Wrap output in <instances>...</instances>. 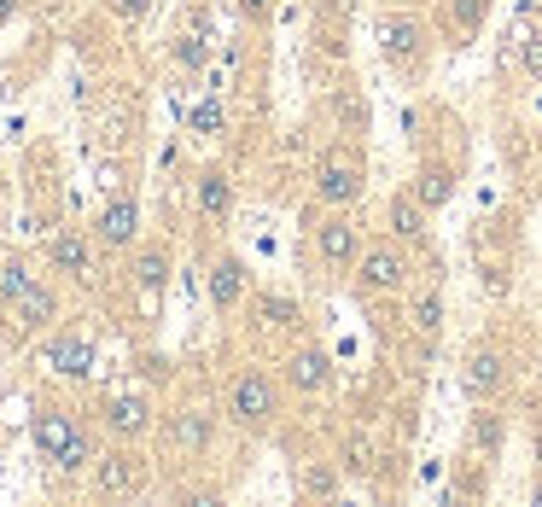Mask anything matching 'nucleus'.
Segmentation results:
<instances>
[{"label":"nucleus","mask_w":542,"mask_h":507,"mask_svg":"<svg viewBox=\"0 0 542 507\" xmlns=\"http://www.w3.org/2000/svg\"><path fill=\"white\" fill-rule=\"evenodd\" d=\"M449 193H455V175L443 164H426L420 175H414V199L426 204V210H438V204H449Z\"/></svg>","instance_id":"aec40b11"},{"label":"nucleus","mask_w":542,"mask_h":507,"mask_svg":"<svg viewBox=\"0 0 542 507\" xmlns=\"http://www.w3.org/2000/svg\"><path fill=\"white\" fill-rule=\"evenodd\" d=\"M0 18H12V0H0Z\"/></svg>","instance_id":"473e14b6"},{"label":"nucleus","mask_w":542,"mask_h":507,"mask_svg":"<svg viewBox=\"0 0 542 507\" xmlns=\"http://www.w3.org/2000/svg\"><path fill=\"white\" fill-rule=\"evenodd\" d=\"M187 135L199 140H222L228 135V111H222V100H199L193 111H187Z\"/></svg>","instance_id":"412c9836"},{"label":"nucleus","mask_w":542,"mask_h":507,"mask_svg":"<svg viewBox=\"0 0 542 507\" xmlns=\"http://www.w3.org/2000/svg\"><path fill=\"white\" fill-rule=\"evenodd\" d=\"M94 234H100V245H111V251L135 245V239H140V204L129 199V193H123V199H111L100 210V228H94Z\"/></svg>","instance_id":"9b49d317"},{"label":"nucleus","mask_w":542,"mask_h":507,"mask_svg":"<svg viewBox=\"0 0 542 507\" xmlns=\"http://www.w3.org/2000/svg\"><path fill=\"white\" fill-rule=\"evenodd\" d=\"M257 321H269V327H304V309L292 304V298H280V292H263L257 298Z\"/></svg>","instance_id":"4be33fe9"},{"label":"nucleus","mask_w":542,"mask_h":507,"mask_svg":"<svg viewBox=\"0 0 542 507\" xmlns=\"http://www.w3.org/2000/svg\"><path fill=\"white\" fill-rule=\"evenodd\" d=\"M175 59H181L187 70H199V65H204V35H199V30L175 35Z\"/></svg>","instance_id":"a878e982"},{"label":"nucleus","mask_w":542,"mask_h":507,"mask_svg":"<svg viewBox=\"0 0 542 507\" xmlns=\"http://www.w3.org/2000/svg\"><path fill=\"white\" fill-rule=\"evenodd\" d=\"M537 385H542V356H537Z\"/></svg>","instance_id":"72a5a7b5"},{"label":"nucleus","mask_w":542,"mask_h":507,"mask_svg":"<svg viewBox=\"0 0 542 507\" xmlns=\"http://www.w3.org/2000/svg\"><path fill=\"white\" fill-rule=\"evenodd\" d=\"M47 368L65 373V379H88V373H94V338H82V333L53 338V344H47Z\"/></svg>","instance_id":"2eb2a0df"},{"label":"nucleus","mask_w":542,"mask_h":507,"mask_svg":"<svg viewBox=\"0 0 542 507\" xmlns=\"http://www.w3.org/2000/svg\"><path fill=\"white\" fill-rule=\"evenodd\" d=\"M274 414H280V391H274L269 373H239L234 391H228V420H234L239 432H269Z\"/></svg>","instance_id":"7ed1b4c3"},{"label":"nucleus","mask_w":542,"mask_h":507,"mask_svg":"<svg viewBox=\"0 0 542 507\" xmlns=\"http://www.w3.org/2000/svg\"><path fill=\"white\" fill-rule=\"evenodd\" d=\"M362 187H368V164H362V152H356L350 140L327 146L321 164H315V199L333 204V210H350V204L362 199Z\"/></svg>","instance_id":"f03ea898"},{"label":"nucleus","mask_w":542,"mask_h":507,"mask_svg":"<svg viewBox=\"0 0 542 507\" xmlns=\"http://www.w3.org/2000/svg\"><path fill=\"white\" fill-rule=\"evenodd\" d=\"M100 420H105V432L111 438H123V443H135L152 432V403L140 397V391H111L100 403Z\"/></svg>","instance_id":"39448f33"},{"label":"nucleus","mask_w":542,"mask_h":507,"mask_svg":"<svg viewBox=\"0 0 542 507\" xmlns=\"http://www.w3.org/2000/svg\"><path fill=\"white\" fill-rule=\"evenodd\" d=\"M111 12H117L123 24H140V18L152 12V0H111Z\"/></svg>","instance_id":"c756f323"},{"label":"nucleus","mask_w":542,"mask_h":507,"mask_svg":"<svg viewBox=\"0 0 542 507\" xmlns=\"http://www.w3.org/2000/svg\"><path fill=\"white\" fill-rule=\"evenodd\" d=\"M140 484H146V461L135 449H111V455L94 461V490L100 496H140Z\"/></svg>","instance_id":"423d86ee"},{"label":"nucleus","mask_w":542,"mask_h":507,"mask_svg":"<svg viewBox=\"0 0 542 507\" xmlns=\"http://www.w3.org/2000/svg\"><path fill=\"white\" fill-rule=\"evenodd\" d=\"M315 245H321V263H327V269H350V263L362 257V234H356L350 216L321 222V228H315Z\"/></svg>","instance_id":"0eeeda50"},{"label":"nucleus","mask_w":542,"mask_h":507,"mask_svg":"<svg viewBox=\"0 0 542 507\" xmlns=\"http://www.w3.org/2000/svg\"><path fill=\"white\" fill-rule=\"evenodd\" d=\"M170 443L181 455H204V449L216 443V414H210V408H181L170 420Z\"/></svg>","instance_id":"ddd939ff"},{"label":"nucleus","mask_w":542,"mask_h":507,"mask_svg":"<svg viewBox=\"0 0 542 507\" xmlns=\"http://www.w3.org/2000/svg\"><path fill=\"white\" fill-rule=\"evenodd\" d=\"M502 438H508V432H502L496 414H473V455H484V461L502 455Z\"/></svg>","instance_id":"b1692460"},{"label":"nucleus","mask_w":542,"mask_h":507,"mask_svg":"<svg viewBox=\"0 0 542 507\" xmlns=\"http://www.w3.org/2000/svg\"><path fill=\"white\" fill-rule=\"evenodd\" d=\"M135 286L146 298H158V292L170 286V251H164V245H146L135 257Z\"/></svg>","instance_id":"a211bd4d"},{"label":"nucleus","mask_w":542,"mask_h":507,"mask_svg":"<svg viewBox=\"0 0 542 507\" xmlns=\"http://www.w3.org/2000/svg\"><path fill=\"white\" fill-rule=\"evenodd\" d=\"M461 385L473 391L478 403H484V397H496V391L508 385V362H502V350H490V344H478L473 356H467V373H461Z\"/></svg>","instance_id":"9d476101"},{"label":"nucleus","mask_w":542,"mask_h":507,"mask_svg":"<svg viewBox=\"0 0 542 507\" xmlns=\"http://www.w3.org/2000/svg\"><path fill=\"white\" fill-rule=\"evenodd\" d=\"M193 204H199L204 222H228V210H234V181H228L222 169H204L199 181H193Z\"/></svg>","instance_id":"dca6fc26"},{"label":"nucleus","mask_w":542,"mask_h":507,"mask_svg":"<svg viewBox=\"0 0 542 507\" xmlns=\"http://www.w3.org/2000/svg\"><path fill=\"white\" fill-rule=\"evenodd\" d=\"M263 6H274V0H245V12H263Z\"/></svg>","instance_id":"2f4dec72"},{"label":"nucleus","mask_w":542,"mask_h":507,"mask_svg":"<svg viewBox=\"0 0 542 507\" xmlns=\"http://www.w3.org/2000/svg\"><path fill=\"white\" fill-rule=\"evenodd\" d=\"M304 490H309V496H333V490H339V478L327 473V467H309V473H304Z\"/></svg>","instance_id":"c85d7f7f"},{"label":"nucleus","mask_w":542,"mask_h":507,"mask_svg":"<svg viewBox=\"0 0 542 507\" xmlns=\"http://www.w3.org/2000/svg\"><path fill=\"white\" fill-rule=\"evenodd\" d=\"M362 117H368L362 94H350V88H344V94H339V123H344V129H362Z\"/></svg>","instance_id":"bb28decb"},{"label":"nucleus","mask_w":542,"mask_h":507,"mask_svg":"<svg viewBox=\"0 0 542 507\" xmlns=\"http://www.w3.org/2000/svg\"><path fill=\"white\" fill-rule=\"evenodd\" d=\"M525 70L542 76V35H525Z\"/></svg>","instance_id":"7c9ffc66"},{"label":"nucleus","mask_w":542,"mask_h":507,"mask_svg":"<svg viewBox=\"0 0 542 507\" xmlns=\"http://www.w3.org/2000/svg\"><path fill=\"white\" fill-rule=\"evenodd\" d=\"M537 158H542V135H537Z\"/></svg>","instance_id":"f704fd0d"},{"label":"nucleus","mask_w":542,"mask_h":507,"mask_svg":"<svg viewBox=\"0 0 542 507\" xmlns=\"http://www.w3.org/2000/svg\"><path fill=\"white\" fill-rule=\"evenodd\" d=\"M414 263H408V251L397 245H368L362 257H356V286L362 292H403Z\"/></svg>","instance_id":"20e7f679"},{"label":"nucleus","mask_w":542,"mask_h":507,"mask_svg":"<svg viewBox=\"0 0 542 507\" xmlns=\"http://www.w3.org/2000/svg\"><path fill=\"white\" fill-rule=\"evenodd\" d=\"M18 327H24V333H41V327H53V321H59V292H53V286H47V280H30V286H24V292H18Z\"/></svg>","instance_id":"4468645a"},{"label":"nucleus","mask_w":542,"mask_h":507,"mask_svg":"<svg viewBox=\"0 0 542 507\" xmlns=\"http://www.w3.org/2000/svg\"><path fill=\"white\" fill-rule=\"evenodd\" d=\"M391 228H397V239H426V204L414 199V193H397L391 199Z\"/></svg>","instance_id":"6ab92c4d"},{"label":"nucleus","mask_w":542,"mask_h":507,"mask_svg":"<svg viewBox=\"0 0 542 507\" xmlns=\"http://www.w3.org/2000/svg\"><path fill=\"white\" fill-rule=\"evenodd\" d=\"M47 257H53V269L70 274V280H94V245H88V234H76V228L47 239Z\"/></svg>","instance_id":"1a4fd4ad"},{"label":"nucleus","mask_w":542,"mask_h":507,"mask_svg":"<svg viewBox=\"0 0 542 507\" xmlns=\"http://www.w3.org/2000/svg\"><path fill=\"white\" fill-rule=\"evenodd\" d=\"M420 41H426V30H420L414 18H397V12L379 18V53H385L391 65H414V59H420Z\"/></svg>","instance_id":"6e6552de"},{"label":"nucleus","mask_w":542,"mask_h":507,"mask_svg":"<svg viewBox=\"0 0 542 507\" xmlns=\"http://www.w3.org/2000/svg\"><path fill=\"white\" fill-rule=\"evenodd\" d=\"M408 327H414L420 338H438V327H443V298H438V292H420V298H414Z\"/></svg>","instance_id":"5701e85b"},{"label":"nucleus","mask_w":542,"mask_h":507,"mask_svg":"<svg viewBox=\"0 0 542 507\" xmlns=\"http://www.w3.org/2000/svg\"><path fill=\"white\" fill-rule=\"evenodd\" d=\"M286 379H292L304 397L309 391H327V385H333V356H327L321 344H298L292 362H286Z\"/></svg>","instance_id":"f8f14e48"},{"label":"nucleus","mask_w":542,"mask_h":507,"mask_svg":"<svg viewBox=\"0 0 542 507\" xmlns=\"http://www.w3.org/2000/svg\"><path fill=\"white\" fill-rule=\"evenodd\" d=\"M30 280L35 274H30L24 257H0V304H18V292H24Z\"/></svg>","instance_id":"393cba45"},{"label":"nucleus","mask_w":542,"mask_h":507,"mask_svg":"<svg viewBox=\"0 0 542 507\" xmlns=\"http://www.w3.org/2000/svg\"><path fill=\"white\" fill-rule=\"evenodd\" d=\"M35 449H41V461H53V467H65V473L94 467V438H88V426H82L76 414H59V408H47V414L35 420Z\"/></svg>","instance_id":"f257e3e1"},{"label":"nucleus","mask_w":542,"mask_h":507,"mask_svg":"<svg viewBox=\"0 0 542 507\" xmlns=\"http://www.w3.org/2000/svg\"><path fill=\"white\" fill-rule=\"evenodd\" d=\"M449 6H455V24H461V30H478V24H484V0H449Z\"/></svg>","instance_id":"cd10ccee"},{"label":"nucleus","mask_w":542,"mask_h":507,"mask_svg":"<svg viewBox=\"0 0 542 507\" xmlns=\"http://www.w3.org/2000/svg\"><path fill=\"white\" fill-rule=\"evenodd\" d=\"M239 298H245V263L239 257H216V269H210V304L234 309Z\"/></svg>","instance_id":"f3484780"}]
</instances>
